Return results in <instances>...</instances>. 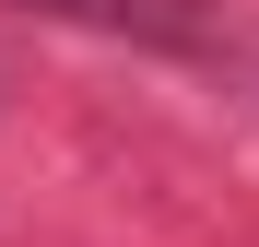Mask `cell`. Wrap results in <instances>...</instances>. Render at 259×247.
<instances>
[{"label":"cell","mask_w":259,"mask_h":247,"mask_svg":"<svg viewBox=\"0 0 259 247\" xmlns=\"http://www.w3.org/2000/svg\"><path fill=\"white\" fill-rule=\"evenodd\" d=\"M35 12H106V0H35Z\"/></svg>","instance_id":"6da1fadb"}]
</instances>
